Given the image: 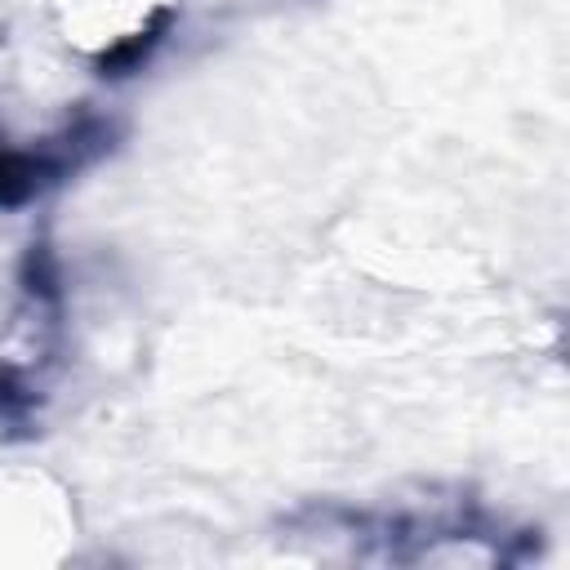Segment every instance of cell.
I'll list each match as a JSON object with an SVG mask.
<instances>
[{"instance_id":"cell-1","label":"cell","mask_w":570,"mask_h":570,"mask_svg":"<svg viewBox=\"0 0 570 570\" xmlns=\"http://www.w3.org/2000/svg\"><path fill=\"white\" fill-rule=\"evenodd\" d=\"M62 347V285L49 245H31L0 298V423L36 414Z\"/></svg>"},{"instance_id":"cell-2","label":"cell","mask_w":570,"mask_h":570,"mask_svg":"<svg viewBox=\"0 0 570 570\" xmlns=\"http://www.w3.org/2000/svg\"><path fill=\"white\" fill-rule=\"evenodd\" d=\"M85 142H89L85 134L71 147H49V151H18L0 142V205L9 209V205H27L31 196H40L49 183H58L76 165Z\"/></svg>"}]
</instances>
